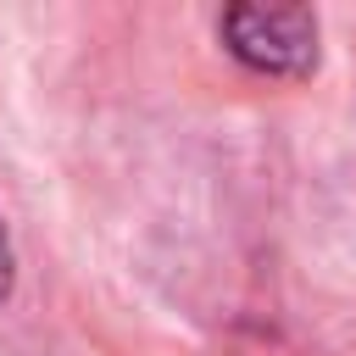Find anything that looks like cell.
Instances as JSON below:
<instances>
[{
	"mask_svg": "<svg viewBox=\"0 0 356 356\" xmlns=\"http://www.w3.org/2000/svg\"><path fill=\"white\" fill-rule=\"evenodd\" d=\"M217 33H222L228 56L261 78H312L317 72V11L312 6L239 0L217 17Z\"/></svg>",
	"mask_w": 356,
	"mask_h": 356,
	"instance_id": "1",
	"label": "cell"
},
{
	"mask_svg": "<svg viewBox=\"0 0 356 356\" xmlns=\"http://www.w3.org/2000/svg\"><path fill=\"white\" fill-rule=\"evenodd\" d=\"M11 278H17V261H11V234H6V222H0V306H6V295H11Z\"/></svg>",
	"mask_w": 356,
	"mask_h": 356,
	"instance_id": "2",
	"label": "cell"
}]
</instances>
